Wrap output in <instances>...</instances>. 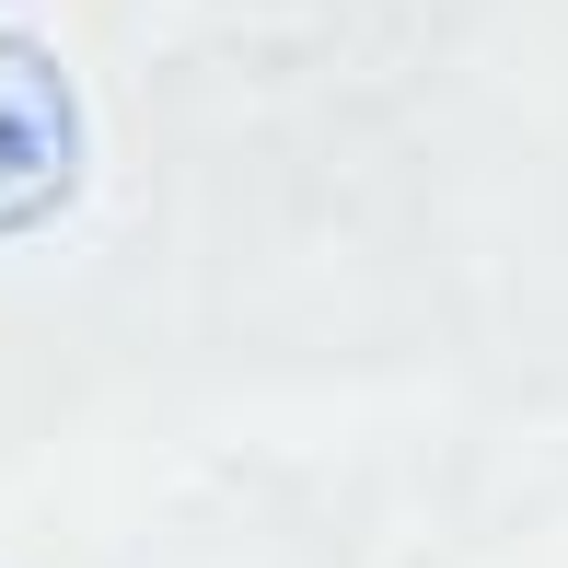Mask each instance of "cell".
Segmentation results:
<instances>
[{
  "label": "cell",
  "mask_w": 568,
  "mask_h": 568,
  "mask_svg": "<svg viewBox=\"0 0 568 568\" xmlns=\"http://www.w3.org/2000/svg\"><path fill=\"white\" fill-rule=\"evenodd\" d=\"M70 197H82V93L47 36L0 23V244L47 232Z\"/></svg>",
  "instance_id": "cell-1"
}]
</instances>
